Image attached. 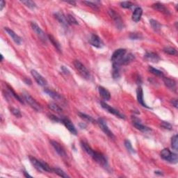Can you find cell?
I'll return each instance as SVG.
<instances>
[{
    "label": "cell",
    "instance_id": "cell-1",
    "mask_svg": "<svg viewBox=\"0 0 178 178\" xmlns=\"http://www.w3.org/2000/svg\"><path fill=\"white\" fill-rule=\"evenodd\" d=\"M161 157L163 160L168 161L171 163H177V154L173 152H170V150L168 148H164L161 152Z\"/></svg>",
    "mask_w": 178,
    "mask_h": 178
},
{
    "label": "cell",
    "instance_id": "cell-2",
    "mask_svg": "<svg viewBox=\"0 0 178 178\" xmlns=\"http://www.w3.org/2000/svg\"><path fill=\"white\" fill-rule=\"evenodd\" d=\"M91 157L94 159V161H95L98 164L100 165L103 168H104L105 169H109L108 161H107V159L104 157V154L94 150L93 153L91 155Z\"/></svg>",
    "mask_w": 178,
    "mask_h": 178
},
{
    "label": "cell",
    "instance_id": "cell-3",
    "mask_svg": "<svg viewBox=\"0 0 178 178\" xmlns=\"http://www.w3.org/2000/svg\"><path fill=\"white\" fill-rule=\"evenodd\" d=\"M74 65L75 67L76 70L79 72V73L81 74L82 77L86 79H90V72L88 71V69L83 65L79 61H74Z\"/></svg>",
    "mask_w": 178,
    "mask_h": 178
},
{
    "label": "cell",
    "instance_id": "cell-4",
    "mask_svg": "<svg viewBox=\"0 0 178 178\" xmlns=\"http://www.w3.org/2000/svg\"><path fill=\"white\" fill-rule=\"evenodd\" d=\"M31 27H32V29L34 30V32L36 33V34L39 37L40 41L43 42V43H46L47 41H48L47 36L45 35V32L41 29V28L38 25L37 23H36L35 22H31Z\"/></svg>",
    "mask_w": 178,
    "mask_h": 178
},
{
    "label": "cell",
    "instance_id": "cell-5",
    "mask_svg": "<svg viewBox=\"0 0 178 178\" xmlns=\"http://www.w3.org/2000/svg\"><path fill=\"white\" fill-rule=\"evenodd\" d=\"M22 96L25 100L27 102V104L29 105L32 108L34 109V110L37 111H41L42 110L41 105H40L29 94H28L27 93H24L22 94Z\"/></svg>",
    "mask_w": 178,
    "mask_h": 178
},
{
    "label": "cell",
    "instance_id": "cell-6",
    "mask_svg": "<svg viewBox=\"0 0 178 178\" xmlns=\"http://www.w3.org/2000/svg\"><path fill=\"white\" fill-rule=\"evenodd\" d=\"M108 13H109V15H110V17L111 18L112 20H114L116 27H117L118 29H123L124 25H123V20H122L121 16H120L115 11L113 10V9H109Z\"/></svg>",
    "mask_w": 178,
    "mask_h": 178
},
{
    "label": "cell",
    "instance_id": "cell-7",
    "mask_svg": "<svg viewBox=\"0 0 178 178\" xmlns=\"http://www.w3.org/2000/svg\"><path fill=\"white\" fill-rule=\"evenodd\" d=\"M97 124L99 125L100 128H101V130L104 132V133L106 134V135H107L109 137L111 138V139H112L115 138L113 132L110 130V129L109 128L108 126H107V122L105 121L104 119L100 118L97 119Z\"/></svg>",
    "mask_w": 178,
    "mask_h": 178
},
{
    "label": "cell",
    "instance_id": "cell-8",
    "mask_svg": "<svg viewBox=\"0 0 178 178\" xmlns=\"http://www.w3.org/2000/svg\"><path fill=\"white\" fill-rule=\"evenodd\" d=\"M126 53L127 51L125 49H118V50H116L115 52H114L113 54H112L111 58L112 63L120 65V61H121L122 58L124 57V55Z\"/></svg>",
    "mask_w": 178,
    "mask_h": 178
},
{
    "label": "cell",
    "instance_id": "cell-9",
    "mask_svg": "<svg viewBox=\"0 0 178 178\" xmlns=\"http://www.w3.org/2000/svg\"><path fill=\"white\" fill-rule=\"evenodd\" d=\"M100 104H101L102 107L104 109L106 110L107 111H108L109 113L113 114V115L117 116L118 118H121V119H125V115H123V114H121L118 110L114 108V107L109 106V105L107 104L106 102H101Z\"/></svg>",
    "mask_w": 178,
    "mask_h": 178
},
{
    "label": "cell",
    "instance_id": "cell-10",
    "mask_svg": "<svg viewBox=\"0 0 178 178\" xmlns=\"http://www.w3.org/2000/svg\"><path fill=\"white\" fill-rule=\"evenodd\" d=\"M132 123H133V125L135 127V128H137V130H140L141 132L146 133V132H149L151 131V129L149 128L148 127L146 126V125H143L142 123H141V120L138 118L136 117V116H132Z\"/></svg>",
    "mask_w": 178,
    "mask_h": 178
},
{
    "label": "cell",
    "instance_id": "cell-11",
    "mask_svg": "<svg viewBox=\"0 0 178 178\" xmlns=\"http://www.w3.org/2000/svg\"><path fill=\"white\" fill-rule=\"evenodd\" d=\"M89 43L92 46L97 48H102L104 47V43L99 36L96 34H92L89 39Z\"/></svg>",
    "mask_w": 178,
    "mask_h": 178
},
{
    "label": "cell",
    "instance_id": "cell-12",
    "mask_svg": "<svg viewBox=\"0 0 178 178\" xmlns=\"http://www.w3.org/2000/svg\"><path fill=\"white\" fill-rule=\"evenodd\" d=\"M31 72H32V74L33 77H34V79H35L36 82L38 83V84H39L40 86H45L48 84V81H47L46 79H45L41 74L36 71V70H32Z\"/></svg>",
    "mask_w": 178,
    "mask_h": 178
},
{
    "label": "cell",
    "instance_id": "cell-13",
    "mask_svg": "<svg viewBox=\"0 0 178 178\" xmlns=\"http://www.w3.org/2000/svg\"><path fill=\"white\" fill-rule=\"evenodd\" d=\"M62 123L65 126V128L68 129V130L70 132V133L74 134V135H77V130H76L75 127H74L73 123H72L71 121H70V119L67 118H63Z\"/></svg>",
    "mask_w": 178,
    "mask_h": 178
},
{
    "label": "cell",
    "instance_id": "cell-14",
    "mask_svg": "<svg viewBox=\"0 0 178 178\" xmlns=\"http://www.w3.org/2000/svg\"><path fill=\"white\" fill-rule=\"evenodd\" d=\"M50 143L52 147L54 148V150H56V152H57L61 157H66V152H65L64 149H63V147L61 146L59 143L55 141H50Z\"/></svg>",
    "mask_w": 178,
    "mask_h": 178
},
{
    "label": "cell",
    "instance_id": "cell-15",
    "mask_svg": "<svg viewBox=\"0 0 178 178\" xmlns=\"http://www.w3.org/2000/svg\"><path fill=\"white\" fill-rule=\"evenodd\" d=\"M4 29L7 32V34H8L9 36L11 38L13 41L17 45H20L22 43V39L21 37H20L19 36L17 35V34H15L12 29L8 28V27H5Z\"/></svg>",
    "mask_w": 178,
    "mask_h": 178
},
{
    "label": "cell",
    "instance_id": "cell-16",
    "mask_svg": "<svg viewBox=\"0 0 178 178\" xmlns=\"http://www.w3.org/2000/svg\"><path fill=\"white\" fill-rule=\"evenodd\" d=\"M135 59V57L133 54L132 53H128V54H125L124 55V57L122 58V59L120 61L119 64L121 65H127L128 64H130V63H132V61H134Z\"/></svg>",
    "mask_w": 178,
    "mask_h": 178
},
{
    "label": "cell",
    "instance_id": "cell-17",
    "mask_svg": "<svg viewBox=\"0 0 178 178\" xmlns=\"http://www.w3.org/2000/svg\"><path fill=\"white\" fill-rule=\"evenodd\" d=\"M54 17H55L56 19H57L61 25H63V26L65 27H68L69 23H68V20H67V18H66V16H65L64 14L63 13H61V12L55 13L54 14Z\"/></svg>",
    "mask_w": 178,
    "mask_h": 178
},
{
    "label": "cell",
    "instance_id": "cell-18",
    "mask_svg": "<svg viewBox=\"0 0 178 178\" xmlns=\"http://www.w3.org/2000/svg\"><path fill=\"white\" fill-rule=\"evenodd\" d=\"M152 8H153L154 10H157L158 11L162 13L165 14V15H170V11H168V9L166 8L163 4H161L160 2H157L154 3L152 4Z\"/></svg>",
    "mask_w": 178,
    "mask_h": 178
},
{
    "label": "cell",
    "instance_id": "cell-19",
    "mask_svg": "<svg viewBox=\"0 0 178 178\" xmlns=\"http://www.w3.org/2000/svg\"><path fill=\"white\" fill-rule=\"evenodd\" d=\"M29 160L31 161V163H32V164L34 166V168H35L38 171L41 172H44V170H43V165H42L41 160H39V159L32 157V156H29Z\"/></svg>",
    "mask_w": 178,
    "mask_h": 178
},
{
    "label": "cell",
    "instance_id": "cell-20",
    "mask_svg": "<svg viewBox=\"0 0 178 178\" xmlns=\"http://www.w3.org/2000/svg\"><path fill=\"white\" fill-rule=\"evenodd\" d=\"M145 59L147 61H150V62L157 63L160 60V57H159V56L157 53H154V52H147L146 54H145Z\"/></svg>",
    "mask_w": 178,
    "mask_h": 178
},
{
    "label": "cell",
    "instance_id": "cell-21",
    "mask_svg": "<svg viewBox=\"0 0 178 178\" xmlns=\"http://www.w3.org/2000/svg\"><path fill=\"white\" fill-rule=\"evenodd\" d=\"M137 100L139 102V103L141 106L146 107V108H150L146 103H145V100L143 99V88L141 86L138 87L137 90Z\"/></svg>",
    "mask_w": 178,
    "mask_h": 178
},
{
    "label": "cell",
    "instance_id": "cell-22",
    "mask_svg": "<svg viewBox=\"0 0 178 178\" xmlns=\"http://www.w3.org/2000/svg\"><path fill=\"white\" fill-rule=\"evenodd\" d=\"M163 83H164L165 86H166L167 88L170 89L171 90H174V91L176 90V88H177V87H176L177 83H176V81L174 80V79H172L168 77H163Z\"/></svg>",
    "mask_w": 178,
    "mask_h": 178
},
{
    "label": "cell",
    "instance_id": "cell-23",
    "mask_svg": "<svg viewBox=\"0 0 178 178\" xmlns=\"http://www.w3.org/2000/svg\"><path fill=\"white\" fill-rule=\"evenodd\" d=\"M44 92L45 93H47L49 96H50L51 97L53 98L54 100H55L59 101V102H61L63 101V97L61 96L60 94L58 93L57 92L54 91V90H50V89L48 88H45L44 90Z\"/></svg>",
    "mask_w": 178,
    "mask_h": 178
},
{
    "label": "cell",
    "instance_id": "cell-24",
    "mask_svg": "<svg viewBox=\"0 0 178 178\" xmlns=\"http://www.w3.org/2000/svg\"><path fill=\"white\" fill-rule=\"evenodd\" d=\"M142 14H143L142 8H141V7H137V8L134 9L133 14H132V20L135 22H138L140 21V20H141Z\"/></svg>",
    "mask_w": 178,
    "mask_h": 178
},
{
    "label": "cell",
    "instance_id": "cell-25",
    "mask_svg": "<svg viewBox=\"0 0 178 178\" xmlns=\"http://www.w3.org/2000/svg\"><path fill=\"white\" fill-rule=\"evenodd\" d=\"M98 91H99L100 95L102 98L105 101L109 100L111 98V94L107 89H106L102 86H99V88H98Z\"/></svg>",
    "mask_w": 178,
    "mask_h": 178
},
{
    "label": "cell",
    "instance_id": "cell-26",
    "mask_svg": "<svg viewBox=\"0 0 178 178\" xmlns=\"http://www.w3.org/2000/svg\"><path fill=\"white\" fill-rule=\"evenodd\" d=\"M120 70H121V65L116 63H113V71H112V75L114 79H118L121 76L120 73Z\"/></svg>",
    "mask_w": 178,
    "mask_h": 178
},
{
    "label": "cell",
    "instance_id": "cell-27",
    "mask_svg": "<svg viewBox=\"0 0 178 178\" xmlns=\"http://www.w3.org/2000/svg\"><path fill=\"white\" fill-rule=\"evenodd\" d=\"M81 148H82L83 150H84V151L86 152V153L88 154V155H90V157H91V155L94 152V150L91 148V147L89 146L88 143L84 142V141H81Z\"/></svg>",
    "mask_w": 178,
    "mask_h": 178
},
{
    "label": "cell",
    "instance_id": "cell-28",
    "mask_svg": "<svg viewBox=\"0 0 178 178\" xmlns=\"http://www.w3.org/2000/svg\"><path fill=\"white\" fill-rule=\"evenodd\" d=\"M150 25H151L152 28L153 29V30L154 31V32H159V31L161 30V25L158 21L155 20L151 19L150 20Z\"/></svg>",
    "mask_w": 178,
    "mask_h": 178
},
{
    "label": "cell",
    "instance_id": "cell-29",
    "mask_svg": "<svg viewBox=\"0 0 178 178\" xmlns=\"http://www.w3.org/2000/svg\"><path fill=\"white\" fill-rule=\"evenodd\" d=\"M148 71L150 72V73L153 74L154 75L157 76V77H163V73L161 70H158V69H156L153 68L152 66H149L148 67Z\"/></svg>",
    "mask_w": 178,
    "mask_h": 178
},
{
    "label": "cell",
    "instance_id": "cell-30",
    "mask_svg": "<svg viewBox=\"0 0 178 178\" xmlns=\"http://www.w3.org/2000/svg\"><path fill=\"white\" fill-rule=\"evenodd\" d=\"M48 108L50 109L51 110L57 112V113H61L62 112V109L60 107L59 105L56 104V103H54V102H51V103H49L48 104Z\"/></svg>",
    "mask_w": 178,
    "mask_h": 178
},
{
    "label": "cell",
    "instance_id": "cell-31",
    "mask_svg": "<svg viewBox=\"0 0 178 178\" xmlns=\"http://www.w3.org/2000/svg\"><path fill=\"white\" fill-rule=\"evenodd\" d=\"M78 115H79V116L81 118L83 119L84 121H86L87 122H89V123H94V122H95L94 119L91 116L87 115L86 114L81 113V112H78Z\"/></svg>",
    "mask_w": 178,
    "mask_h": 178
},
{
    "label": "cell",
    "instance_id": "cell-32",
    "mask_svg": "<svg viewBox=\"0 0 178 178\" xmlns=\"http://www.w3.org/2000/svg\"><path fill=\"white\" fill-rule=\"evenodd\" d=\"M48 37L49 40L50 41L51 43H52V45H53L55 47L56 49H57V50L59 51V52H60V51H61V46H60L59 43H58V41H56V39H54V38L52 35H48Z\"/></svg>",
    "mask_w": 178,
    "mask_h": 178
},
{
    "label": "cell",
    "instance_id": "cell-33",
    "mask_svg": "<svg viewBox=\"0 0 178 178\" xmlns=\"http://www.w3.org/2000/svg\"><path fill=\"white\" fill-rule=\"evenodd\" d=\"M52 170H53L54 172H55L57 175H58L59 176H60V177H69V176L67 175L65 172L63 171V170L60 169V168H52Z\"/></svg>",
    "mask_w": 178,
    "mask_h": 178
},
{
    "label": "cell",
    "instance_id": "cell-34",
    "mask_svg": "<svg viewBox=\"0 0 178 178\" xmlns=\"http://www.w3.org/2000/svg\"><path fill=\"white\" fill-rule=\"evenodd\" d=\"M163 52L165 53L170 54V55H177V50L176 49L174 48H172V47H166L163 49Z\"/></svg>",
    "mask_w": 178,
    "mask_h": 178
},
{
    "label": "cell",
    "instance_id": "cell-35",
    "mask_svg": "<svg viewBox=\"0 0 178 178\" xmlns=\"http://www.w3.org/2000/svg\"><path fill=\"white\" fill-rule=\"evenodd\" d=\"M7 87H8V90H9V92H10V93L11 94V95L12 96H13L15 98V99H17V100H18L20 102V103H24V101L22 100V98L20 97L19 95H18V94H16L15 93V91H14L13 90V88H11V86H9L8 85H7Z\"/></svg>",
    "mask_w": 178,
    "mask_h": 178
},
{
    "label": "cell",
    "instance_id": "cell-36",
    "mask_svg": "<svg viewBox=\"0 0 178 178\" xmlns=\"http://www.w3.org/2000/svg\"><path fill=\"white\" fill-rule=\"evenodd\" d=\"M177 139H178V137H177V134L174 135L173 137H172V139H171V146H172V148L174 150H175V151H177V146H178Z\"/></svg>",
    "mask_w": 178,
    "mask_h": 178
},
{
    "label": "cell",
    "instance_id": "cell-37",
    "mask_svg": "<svg viewBox=\"0 0 178 178\" xmlns=\"http://www.w3.org/2000/svg\"><path fill=\"white\" fill-rule=\"evenodd\" d=\"M21 3H22L23 4H25L27 7H28L29 8H31V9H34L36 7V3L33 1H30V0H27V1H21Z\"/></svg>",
    "mask_w": 178,
    "mask_h": 178
},
{
    "label": "cell",
    "instance_id": "cell-38",
    "mask_svg": "<svg viewBox=\"0 0 178 178\" xmlns=\"http://www.w3.org/2000/svg\"><path fill=\"white\" fill-rule=\"evenodd\" d=\"M125 148H126L127 150H128V152H130V153H132V154L135 153V150H134L133 147H132V143H131V142L129 141V140L127 139L125 141Z\"/></svg>",
    "mask_w": 178,
    "mask_h": 178
},
{
    "label": "cell",
    "instance_id": "cell-39",
    "mask_svg": "<svg viewBox=\"0 0 178 178\" xmlns=\"http://www.w3.org/2000/svg\"><path fill=\"white\" fill-rule=\"evenodd\" d=\"M66 18L69 25H79L78 21L75 19V18H74L73 15H70V14H68V15H66Z\"/></svg>",
    "mask_w": 178,
    "mask_h": 178
},
{
    "label": "cell",
    "instance_id": "cell-40",
    "mask_svg": "<svg viewBox=\"0 0 178 178\" xmlns=\"http://www.w3.org/2000/svg\"><path fill=\"white\" fill-rule=\"evenodd\" d=\"M120 5L124 8H131L134 6V4L131 1H123V2H121Z\"/></svg>",
    "mask_w": 178,
    "mask_h": 178
},
{
    "label": "cell",
    "instance_id": "cell-41",
    "mask_svg": "<svg viewBox=\"0 0 178 178\" xmlns=\"http://www.w3.org/2000/svg\"><path fill=\"white\" fill-rule=\"evenodd\" d=\"M83 4H85L86 5V6H88L89 7H90V8L93 9V10L95 11H98L99 10V8H98L97 5H96L94 2H92V1H83Z\"/></svg>",
    "mask_w": 178,
    "mask_h": 178
},
{
    "label": "cell",
    "instance_id": "cell-42",
    "mask_svg": "<svg viewBox=\"0 0 178 178\" xmlns=\"http://www.w3.org/2000/svg\"><path fill=\"white\" fill-rule=\"evenodd\" d=\"M161 128L166 129V130H171L172 129V125L170 124V123H168V122H164V121L161 122Z\"/></svg>",
    "mask_w": 178,
    "mask_h": 178
},
{
    "label": "cell",
    "instance_id": "cell-43",
    "mask_svg": "<svg viewBox=\"0 0 178 178\" xmlns=\"http://www.w3.org/2000/svg\"><path fill=\"white\" fill-rule=\"evenodd\" d=\"M11 113L13 114V115L15 116V117L20 118L21 116H22L20 111L17 108H13V107H12V108L11 109Z\"/></svg>",
    "mask_w": 178,
    "mask_h": 178
},
{
    "label": "cell",
    "instance_id": "cell-44",
    "mask_svg": "<svg viewBox=\"0 0 178 178\" xmlns=\"http://www.w3.org/2000/svg\"><path fill=\"white\" fill-rule=\"evenodd\" d=\"M141 37H142V36L138 34V33H132L130 36V38L132 40H138L141 39Z\"/></svg>",
    "mask_w": 178,
    "mask_h": 178
},
{
    "label": "cell",
    "instance_id": "cell-45",
    "mask_svg": "<svg viewBox=\"0 0 178 178\" xmlns=\"http://www.w3.org/2000/svg\"><path fill=\"white\" fill-rule=\"evenodd\" d=\"M50 118L52 119V121H55V122H62V118H59L57 117V116H54V115H50Z\"/></svg>",
    "mask_w": 178,
    "mask_h": 178
},
{
    "label": "cell",
    "instance_id": "cell-46",
    "mask_svg": "<svg viewBox=\"0 0 178 178\" xmlns=\"http://www.w3.org/2000/svg\"><path fill=\"white\" fill-rule=\"evenodd\" d=\"M61 71H62L63 73H64L65 74H70V71H69V70L66 68V67L61 66Z\"/></svg>",
    "mask_w": 178,
    "mask_h": 178
},
{
    "label": "cell",
    "instance_id": "cell-47",
    "mask_svg": "<svg viewBox=\"0 0 178 178\" xmlns=\"http://www.w3.org/2000/svg\"><path fill=\"white\" fill-rule=\"evenodd\" d=\"M170 103H171V104L174 107H175V108H176V109L177 108V99L171 100V101H170Z\"/></svg>",
    "mask_w": 178,
    "mask_h": 178
},
{
    "label": "cell",
    "instance_id": "cell-48",
    "mask_svg": "<svg viewBox=\"0 0 178 178\" xmlns=\"http://www.w3.org/2000/svg\"><path fill=\"white\" fill-rule=\"evenodd\" d=\"M5 5H6V3H5L4 1H1V4H0V11H2L4 7L5 6Z\"/></svg>",
    "mask_w": 178,
    "mask_h": 178
},
{
    "label": "cell",
    "instance_id": "cell-49",
    "mask_svg": "<svg viewBox=\"0 0 178 178\" xmlns=\"http://www.w3.org/2000/svg\"><path fill=\"white\" fill-rule=\"evenodd\" d=\"M79 127L81 129H85L86 128V124H85L84 123H79Z\"/></svg>",
    "mask_w": 178,
    "mask_h": 178
},
{
    "label": "cell",
    "instance_id": "cell-50",
    "mask_svg": "<svg viewBox=\"0 0 178 178\" xmlns=\"http://www.w3.org/2000/svg\"><path fill=\"white\" fill-rule=\"evenodd\" d=\"M24 175H25V177H32V176H31L27 171H25V170L24 171Z\"/></svg>",
    "mask_w": 178,
    "mask_h": 178
},
{
    "label": "cell",
    "instance_id": "cell-51",
    "mask_svg": "<svg viewBox=\"0 0 178 178\" xmlns=\"http://www.w3.org/2000/svg\"><path fill=\"white\" fill-rule=\"evenodd\" d=\"M154 173L156 174V175H163V174L162 173V172L161 171H155L154 172Z\"/></svg>",
    "mask_w": 178,
    "mask_h": 178
},
{
    "label": "cell",
    "instance_id": "cell-52",
    "mask_svg": "<svg viewBox=\"0 0 178 178\" xmlns=\"http://www.w3.org/2000/svg\"><path fill=\"white\" fill-rule=\"evenodd\" d=\"M67 3H69V4H74L75 5V1H67Z\"/></svg>",
    "mask_w": 178,
    "mask_h": 178
},
{
    "label": "cell",
    "instance_id": "cell-53",
    "mask_svg": "<svg viewBox=\"0 0 178 178\" xmlns=\"http://www.w3.org/2000/svg\"><path fill=\"white\" fill-rule=\"evenodd\" d=\"M1 61H3V59H4V57H3V55H2V54H1Z\"/></svg>",
    "mask_w": 178,
    "mask_h": 178
}]
</instances>
